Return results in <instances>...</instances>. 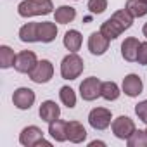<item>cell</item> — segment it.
<instances>
[{"mask_svg":"<svg viewBox=\"0 0 147 147\" xmlns=\"http://www.w3.org/2000/svg\"><path fill=\"white\" fill-rule=\"evenodd\" d=\"M131 24H133V16L126 9H119L107 21L102 23L100 33L104 36H107L109 40H116L123 31H126L128 28H131Z\"/></svg>","mask_w":147,"mask_h":147,"instance_id":"obj_1","label":"cell"},{"mask_svg":"<svg viewBox=\"0 0 147 147\" xmlns=\"http://www.w3.org/2000/svg\"><path fill=\"white\" fill-rule=\"evenodd\" d=\"M54 9L52 0H23L18 5V14L21 18H33V16H47Z\"/></svg>","mask_w":147,"mask_h":147,"instance_id":"obj_2","label":"cell"},{"mask_svg":"<svg viewBox=\"0 0 147 147\" xmlns=\"http://www.w3.org/2000/svg\"><path fill=\"white\" fill-rule=\"evenodd\" d=\"M83 67H85L83 59L76 52H71L61 62V76L64 80H76L83 73Z\"/></svg>","mask_w":147,"mask_h":147,"instance_id":"obj_3","label":"cell"},{"mask_svg":"<svg viewBox=\"0 0 147 147\" xmlns=\"http://www.w3.org/2000/svg\"><path fill=\"white\" fill-rule=\"evenodd\" d=\"M19 142L24 147H35V145H47V147H50V142L43 138V131L38 126H35V125L23 128V131L19 135Z\"/></svg>","mask_w":147,"mask_h":147,"instance_id":"obj_4","label":"cell"},{"mask_svg":"<svg viewBox=\"0 0 147 147\" xmlns=\"http://www.w3.org/2000/svg\"><path fill=\"white\" fill-rule=\"evenodd\" d=\"M100 92H102V82L95 76H90V78H85L82 83H80V95L83 100H95L97 97H100Z\"/></svg>","mask_w":147,"mask_h":147,"instance_id":"obj_5","label":"cell"},{"mask_svg":"<svg viewBox=\"0 0 147 147\" xmlns=\"http://www.w3.org/2000/svg\"><path fill=\"white\" fill-rule=\"evenodd\" d=\"M52 76H54V66H52V62H50L49 59L38 61L36 67L30 73L31 82L40 83V85H42V83H49V82L52 80Z\"/></svg>","mask_w":147,"mask_h":147,"instance_id":"obj_6","label":"cell"},{"mask_svg":"<svg viewBox=\"0 0 147 147\" xmlns=\"http://www.w3.org/2000/svg\"><path fill=\"white\" fill-rule=\"evenodd\" d=\"M38 59L36 54L31 50H23L16 55V62H14V69L18 73H24V75H30V73L36 67Z\"/></svg>","mask_w":147,"mask_h":147,"instance_id":"obj_7","label":"cell"},{"mask_svg":"<svg viewBox=\"0 0 147 147\" xmlns=\"http://www.w3.org/2000/svg\"><path fill=\"white\" fill-rule=\"evenodd\" d=\"M88 123L94 130H106L111 125V111L106 107H94L88 114Z\"/></svg>","mask_w":147,"mask_h":147,"instance_id":"obj_8","label":"cell"},{"mask_svg":"<svg viewBox=\"0 0 147 147\" xmlns=\"http://www.w3.org/2000/svg\"><path fill=\"white\" fill-rule=\"evenodd\" d=\"M111 128H113L114 137H118V138H121V140H126V138L137 130L133 119H130L128 116H119V118H116V119L111 123Z\"/></svg>","mask_w":147,"mask_h":147,"instance_id":"obj_9","label":"cell"},{"mask_svg":"<svg viewBox=\"0 0 147 147\" xmlns=\"http://www.w3.org/2000/svg\"><path fill=\"white\" fill-rule=\"evenodd\" d=\"M12 102H14V106H16L18 109L26 111V109H30V107L33 106V102H35V92H33L31 88L21 87V88H18V90L14 92Z\"/></svg>","mask_w":147,"mask_h":147,"instance_id":"obj_10","label":"cell"},{"mask_svg":"<svg viewBox=\"0 0 147 147\" xmlns=\"http://www.w3.org/2000/svg\"><path fill=\"white\" fill-rule=\"evenodd\" d=\"M109 42H111V40H109L107 36H104L100 31L92 33L90 38H88V50H90V54H94V55H102V54H106L107 49H109Z\"/></svg>","mask_w":147,"mask_h":147,"instance_id":"obj_11","label":"cell"},{"mask_svg":"<svg viewBox=\"0 0 147 147\" xmlns=\"http://www.w3.org/2000/svg\"><path fill=\"white\" fill-rule=\"evenodd\" d=\"M138 47H140V42L135 36L125 38V42L121 43V55H123V59L128 61V62H135L137 55H138Z\"/></svg>","mask_w":147,"mask_h":147,"instance_id":"obj_12","label":"cell"},{"mask_svg":"<svg viewBox=\"0 0 147 147\" xmlns=\"http://www.w3.org/2000/svg\"><path fill=\"white\" fill-rule=\"evenodd\" d=\"M38 114H40L42 121L52 123V121L59 119V116H61V107H59L54 100H45V102H42Z\"/></svg>","mask_w":147,"mask_h":147,"instance_id":"obj_13","label":"cell"},{"mask_svg":"<svg viewBox=\"0 0 147 147\" xmlns=\"http://www.w3.org/2000/svg\"><path fill=\"white\" fill-rule=\"evenodd\" d=\"M144 90V83L137 75H128L123 78V92L128 97H137Z\"/></svg>","mask_w":147,"mask_h":147,"instance_id":"obj_14","label":"cell"},{"mask_svg":"<svg viewBox=\"0 0 147 147\" xmlns=\"http://www.w3.org/2000/svg\"><path fill=\"white\" fill-rule=\"evenodd\" d=\"M87 138V130L80 121H67V140L73 144H80Z\"/></svg>","mask_w":147,"mask_h":147,"instance_id":"obj_15","label":"cell"},{"mask_svg":"<svg viewBox=\"0 0 147 147\" xmlns=\"http://www.w3.org/2000/svg\"><path fill=\"white\" fill-rule=\"evenodd\" d=\"M55 36H57L55 23H50V21L38 23V40L42 43H50V42L55 40Z\"/></svg>","mask_w":147,"mask_h":147,"instance_id":"obj_16","label":"cell"},{"mask_svg":"<svg viewBox=\"0 0 147 147\" xmlns=\"http://www.w3.org/2000/svg\"><path fill=\"white\" fill-rule=\"evenodd\" d=\"M49 133L55 142H64L67 140V121L64 119H55L49 123Z\"/></svg>","mask_w":147,"mask_h":147,"instance_id":"obj_17","label":"cell"},{"mask_svg":"<svg viewBox=\"0 0 147 147\" xmlns=\"http://www.w3.org/2000/svg\"><path fill=\"white\" fill-rule=\"evenodd\" d=\"M19 40L24 43H33L40 42L38 40V23H26L19 30Z\"/></svg>","mask_w":147,"mask_h":147,"instance_id":"obj_18","label":"cell"},{"mask_svg":"<svg viewBox=\"0 0 147 147\" xmlns=\"http://www.w3.org/2000/svg\"><path fill=\"white\" fill-rule=\"evenodd\" d=\"M82 42H83V38H82L80 31H76V30L66 31V35H64V47L69 52H78L80 47H82Z\"/></svg>","mask_w":147,"mask_h":147,"instance_id":"obj_19","label":"cell"},{"mask_svg":"<svg viewBox=\"0 0 147 147\" xmlns=\"http://www.w3.org/2000/svg\"><path fill=\"white\" fill-rule=\"evenodd\" d=\"M54 18H55V23H59V24H67V23H71L73 19L76 18V11H75V7L61 5V7L55 9Z\"/></svg>","mask_w":147,"mask_h":147,"instance_id":"obj_20","label":"cell"},{"mask_svg":"<svg viewBox=\"0 0 147 147\" xmlns=\"http://www.w3.org/2000/svg\"><path fill=\"white\" fill-rule=\"evenodd\" d=\"M125 9L133 16V18H142L147 14V4L144 0H126Z\"/></svg>","mask_w":147,"mask_h":147,"instance_id":"obj_21","label":"cell"},{"mask_svg":"<svg viewBox=\"0 0 147 147\" xmlns=\"http://www.w3.org/2000/svg\"><path fill=\"white\" fill-rule=\"evenodd\" d=\"M16 55L14 50L7 45H2L0 47V67L2 69H7V67H12L14 62H16Z\"/></svg>","mask_w":147,"mask_h":147,"instance_id":"obj_22","label":"cell"},{"mask_svg":"<svg viewBox=\"0 0 147 147\" xmlns=\"http://www.w3.org/2000/svg\"><path fill=\"white\" fill-rule=\"evenodd\" d=\"M128 147H147V131L145 130H135L126 138Z\"/></svg>","mask_w":147,"mask_h":147,"instance_id":"obj_23","label":"cell"},{"mask_svg":"<svg viewBox=\"0 0 147 147\" xmlns=\"http://www.w3.org/2000/svg\"><path fill=\"white\" fill-rule=\"evenodd\" d=\"M119 88L114 82H102V92L100 97H104L106 100H116L119 97Z\"/></svg>","mask_w":147,"mask_h":147,"instance_id":"obj_24","label":"cell"},{"mask_svg":"<svg viewBox=\"0 0 147 147\" xmlns=\"http://www.w3.org/2000/svg\"><path fill=\"white\" fill-rule=\"evenodd\" d=\"M59 97H61V102L66 106V107H75L76 106V94L71 87H62L59 90Z\"/></svg>","mask_w":147,"mask_h":147,"instance_id":"obj_25","label":"cell"},{"mask_svg":"<svg viewBox=\"0 0 147 147\" xmlns=\"http://www.w3.org/2000/svg\"><path fill=\"white\" fill-rule=\"evenodd\" d=\"M107 9V0H88V11L92 14H102Z\"/></svg>","mask_w":147,"mask_h":147,"instance_id":"obj_26","label":"cell"},{"mask_svg":"<svg viewBox=\"0 0 147 147\" xmlns=\"http://www.w3.org/2000/svg\"><path fill=\"white\" fill-rule=\"evenodd\" d=\"M135 114L138 116L140 121H144L147 125V100H142L135 106Z\"/></svg>","mask_w":147,"mask_h":147,"instance_id":"obj_27","label":"cell"},{"mask_svg":"<svg viewBox=\"0 0 147 147\" xmlns=\"http://www.w3.org/2000/svg\"><path fill=\"white\" fill-rule=\"evenodd\" d=\"M137 62L140 66H147V42L140 43L138 47V55H137Z\"/></svg>","mask_w":147,"mask_h":147,"instance_id":"obj_28","label":"cell"},{"mask_svg":"<svg viewBox=\"0 0 147 147\" xmlns=\"http://www.w3.org/2000/svg\"><path fill=\"white\" fill-rule=\"evenodd\" d=\"M142 33H144V36H145V38H147V23H145V24H144V28H142Z\"/></svg>","mask_w":147,"mask_h":147,"instance_id":"obj_29","label":"cell"},{"mask_svg":"<svg viewBox=\"0 0 147 147\" xmlns=\"http://www.w3.org/2000/svg\"><path fill=\"white\" fill-rule=\"evenodd\" d=\"M144 2H145V4H147V0H144Z\"/></svg>","mask_w":147,"mask_h":147,"instance_id":"obj_30","label":"cell"},{"mask_svg":"<svg viewBox=\"0 0 147 147\" xmlns=\"http://www.w3.org/2000/svg\"><path fill=\"white\" fill-rule=\"evenodd\" d=\"M145 131H147V128H145Z\"/></svg>","mask_w":147,"mask_h":147,"instance_id":"obj_31","label":"cell"}]
</instances>
